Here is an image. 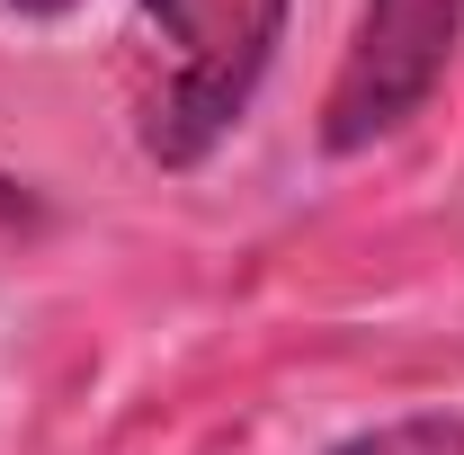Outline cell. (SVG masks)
Here are the masks:
<instances>
[{"label": "cell", "mask_w": 464, "mask_h": 455, "mask_svg": "<svg viewBox=\"0 0 464 455\" xmlns=\"http://www.w3.org/2000/svg\"><path fill=\"white\" fill-rule=\"evenodd\" d=\"M134 9L170 54L161 90L143 99V152L161 170H197L268 81L286 45V0H134Z\"/></svg>", "instance_id": "6da1fadb"}, {"label": "cell", "mask_w": 464, "mask_h": 455, "mask_svg": "<svg viewBox=\"0 0 464 455\" xmlns=\"http://www.w3.org/2000/svg\"><path fill=\"white\" fill-rule=\"evenodd\" d=\"M456 45H464V0H366L340 54V81L322 99V152H366V143L402 134L429 108V90L447 81Z\"/></svg>", "instance_id": "7a4b0ae2"}, {"label": "cell", "mask_w": 464, "mask_h": 455, "mask_svg": "<svg viewBox=\"0 0 464 455\" xmlns=\"http://www.w3.org/2000/svg\"><path fill=\"white\" fill-rule=\"evenodd\" d=\"M331 455H464V420L456 411H411V420H384V429H366Z\"/></svg>", "instance_id": "3957f363"}, {"label": "cell", "mask_w": 464, "mask_h": 455, "mask_svg": "<svg viewBox=\"0 0 464 455\" xmlns=\"http://www.w3.org/2000/svg\"><path fill=\"white\" fill-rule=\"evenodd\" d=\"M18 9H63V0H18Z\"/></svg>", "instance_id": "277c9868"}]
</instances>
